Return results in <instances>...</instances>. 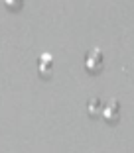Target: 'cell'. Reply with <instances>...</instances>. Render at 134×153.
Segmentation results:
<instances>
[{
  "label": "cell",
  "instance_id": "7a4b0ae2",
  "mask_svg": "<svg viewBox=\"0 0 134 153\" xmlns=\"http://www.w3.org/2000/svg\"><path fill=\"white\" fill-rule=\"evenodd\" d=\"M49 69H51V55H49V53H44L40 57V71L41 73H47Z\"/></svg>",
  "mask_w": 134,
  "mask_h": 153
},
{
  "label": "cell",
  "instance_id": "6da1fadb",
  "mask_svg": "<svg viewBox=\"0 0 134 153\" xmlns=\"http://www.w3.org/2000/svg\"><path fill=\"white\" fill-rule=\"evenodd\" d=\"M101 63H103V53H101V49H91L89 53H87V57H85L87 69L95 71L97 67H101Z\"/></svg>",
  "mask_w": 134,
  "mask_h": 153
},
{
  "label": "cell",
  "instance_id": "3957f363",
  "mask_svg": "<svg viewBox=\"0 0 134 153\" xmlns=\"http://www.w3.org/2000/svg\"><path fill=\"white\" fill-rule=\"evenodd\" d=\"M116 110H118V104H116V102H111L107 106V116H112V114L116 116Z\"/></svg>",
  "mask_w": 134,
  "mask_h": 153
},
{
  "label": "cell",
  "instance_id": "277c9868",
  "mask_svg": "<svg viewBox=\"0 0 134 153\" xmlns=\"http://www.w3.org/2000/svg\"><path fill=\"white\" fill-rule=\"evenodd\" d=\"M4 2H6V4L10 6V8H14V6H18L20 2H22V0H4Z\"/></svg>",
  "mask_w": 134,
  "mask_h": 153
}]
</instances>
